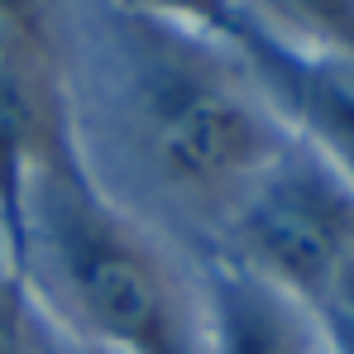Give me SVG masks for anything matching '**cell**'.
<instances>
[{
	"instance_id": "6da1fadb",
	"label": "cell",
	"mask_w": 354,
	"mask_h": 354,
	"mask_svg": "<svg viewBox=\"0 0 354 354\" xmlns=\"http://www.w3.org/2000/svg\"><path fill=\"white\" fill-rule=\"evenodd\" d=\"M96 115L134 182L192 221L230 225L249 187L288 153L273 101L211 39L115 5Z\"/></svg>"
},
{
	"instance_id": "7a4b0ae2",
	"label": "cell",
	"mask_w": 354,
	"mask_h": 354,
	"mask_svg": "<svg viewBox=\"0 0 354 354\" xmlns=\"http://www.w3.org/2000/svg\"><path fill=\"white\" fill-rule=\"evenodd\" d=\"M39 244L44 311L106 354H201V283L77 158L34 177L19 254Z\"/></svg>"
},
{
	"instance_id": "3957f363",
	"label": "cell",
	"mask_w": 354,
	"mask_h": 354,
	"mask_svg": "<svg viewBox=\"0 0 354 354\" xmlns=\"http://www.w3.org/2000/svg\"><path fill=\"white\" fill-rule=\"evenodd\" d=\"M225 254L311 306L354 254V187L326 158L283 153L225 225Z\"/></svg>"
},
{
	"instance_id": "277c9868",
	"label": "cell",
	"mask_w": 354,
	"mask_h": 354,
	"mask_svg": "<svg viewBox=\"0 0 354 354\" xmlns=\"http://www.w3.org/2000/svg\"><path fill=\"white\" fill-rule=\"evenodd\" d=\"M67 158V91L48 10L39 0H0V221L15 244L34 177Z\"/></svg>"
},
{
	"instance_id": "5b68a950",
	"label": "cell",
	"mask_w": 354,
	"mask_h": 354,
	"mask_svg": "<svg viewBox=\"0 0 354 354\" xmlns=\"http://www.w3.org/2000/svg\"><path fill=\"white\" fill-rule=\"evenodd\" d=\"M239 58L273 101V111L292 115L321 149V158L354 187V62L297 53L263 29L244 34Z\"/></svg>"
},
{
	"instance_id": "8992f818",
	"label": "cell",
	"mask_w": 354,
	"mask_h": 354,
	"mask_svg": "<svg viewBox=\"0 0 354 354\" xmlns=\"http://www.w3.org/2000/svg\"><path fill=\"white\" fill-rule=\"evenodd\" d=\"M201 354H326L306 301L225 249L201 268Z\"/></svg>"
},
{
	"instance_id": "52a82bcc",
	"label": "cell",
	"mask_w": 354,
	"mask_h": 354,
	"mask_svg": "<svg viewBox=\"0 0 354 354\" xmlns=\"http://www.w3.org/2000/svg\"><path fill=\"white\" fill-rule=\"evenodd\" d=\"M239 10L254 24L278 19L283 34L326 48V58L354 62V0H239Z\"/></svg>"
},
{
	"instance_id": "ba28073f",
	"label": "cell",
	"mask_w": 354,
	"mask_h": 354,
	"mask_svg": "<svg viewBox=\"0 0 354 354\" xmlns=\"http://www.w3.org/2000/svg\"><path fill=\"white\" fill-rule=\"evenodd\" d=\"M115 5L129 10V15L158 19L168 29H182V34L230 44V48H239L244 34L254 29V19L239 10V0H115Z\"/></svg>"
},
{
	"instance_id": "9c48e42d",
	"label": "cell",
	"mask_w": 354,
	"mask_h": 354,
	"mask_svg": "<svg viewBox=\"0 0 354 354\" xmlns=\"http://www.w3.org/2000/svg\"><path fill=\"white\" fill-rule=\"evenodd\" d=\"M62 340L67 330L44 311L29 283L0 273V354H62Z\"/></svg>"
},
{
	"instance_id": "30bf717a",
	"label": "cell",
	"mask_w": 354,
	"mask_h": 354,
	"mask_svg": "<svg viewBox=\"0 0 354 354\" xmlns=\"http://www.w3.org/2000/svg\"><path fill=\"white\" fill-rule=\"evenodd\" d=\"M306 311L321 330L326 354H354V254L335 268V278L311 297Z\"/></svg>"
},
{
	"instance_id": "8fae6325",
	"label": "cell",
	"mask_w": 354,
	"mask_h": 354,
	"mask_svg": "<svg viewBox=\"0 0 354 354\" xmlns=\"http://www.w3.org/2000/svg\"><path fill=\"white\" fill-rule=\"evenodd\" d=\"M62 354H106V350H96V345H82V340H72V335H67V340H62Z\"/></svg>"
}]
</instances>
